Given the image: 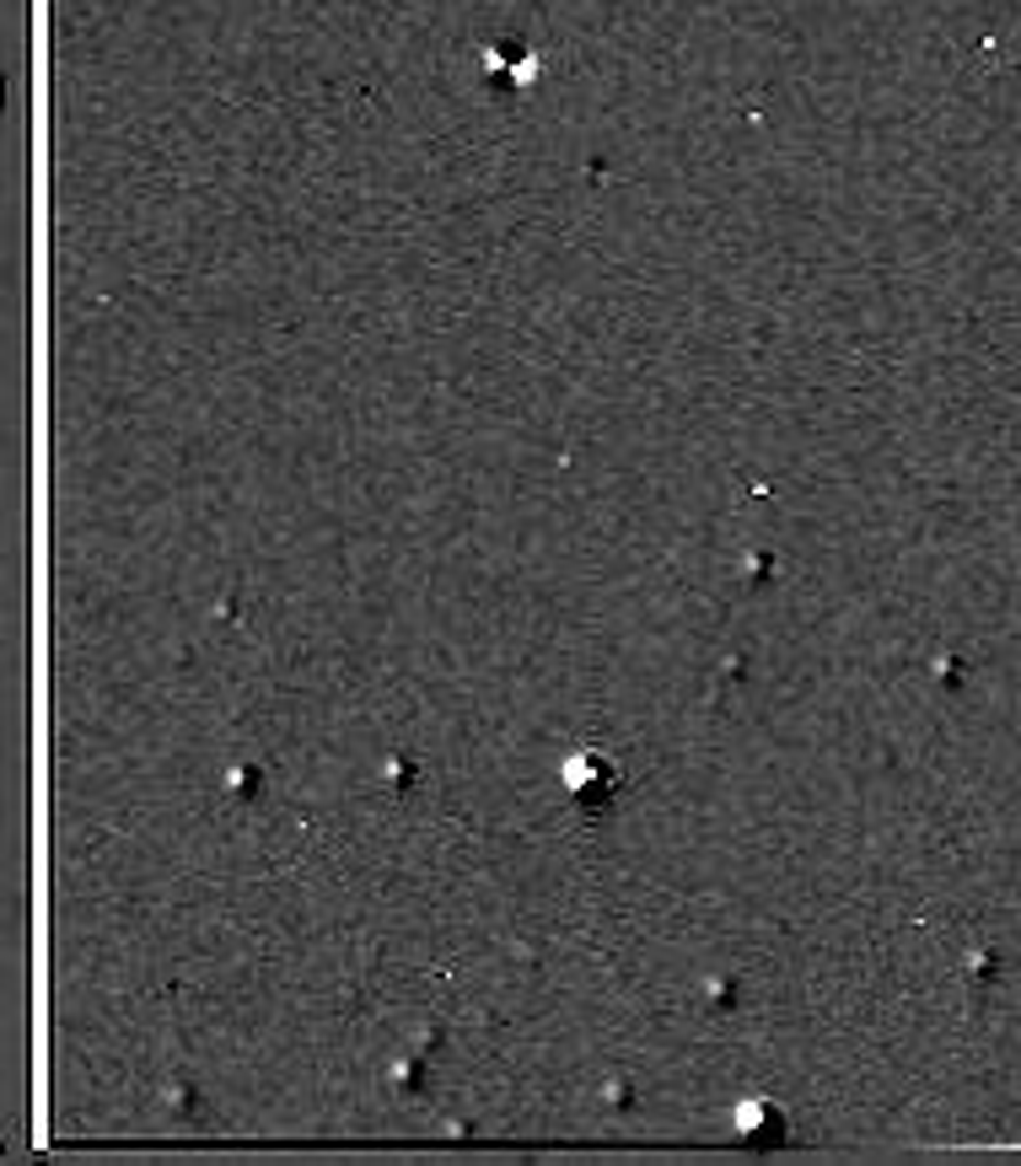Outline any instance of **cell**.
I'll use <instances>...</instances> for the list:
<instances>
[{"instance_id":"obj_1","label":"cell","mask_w":1021,"mask_h":1166,"mask_svg":"<svg viewBox=\"0 0 1021 1166\" xmlns=\"http://www.w3.org/2000/svg\"><path fill=\"white\" fill-rule=\"evenodd\" d=\"M570 785H575V791L592 801V791H613V785H618V774H613V769H603V759H592V753H586V759L570 763Z\"/></svg>"}]
</instances>
